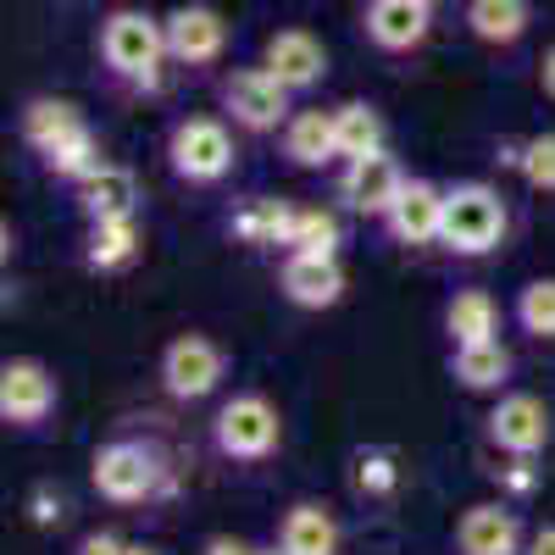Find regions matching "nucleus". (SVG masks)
Instances as JSON below:
<instances>
[{"label":"nucleus","instance_id":"nucleus-1","mask_svg":"<svg viewBox=\"0 0 555 555\" xmlns=\"http://www.w3.org/2000/svg\"><path fill=\"white\" fill-rule=\"evenodd\" d=\"M95 51H101V67L117 83H128V89H162V78L172 67L167 17H156L145 7H117V12L101 17Z\"/></svg>","mask_w":555,"mask_h":555},{"label":"nucleus","instance_id":"nucleus-2","mask_svg":"<svg viewBox=\"0 0 555 555\" xmlns=\"http://www.w3.org/2000/svg\"><path fill=\"white\" fill-rule=\"evenodd\" d=\"M505 234H512V206H505V195L494 190V183L483 178H461L444 190V234L439 245L450 256H494L505 245Z\"/></svg>","mask_w":555,"mask_h":555},{"label":"nucleus","instance_id":"nucleus-3","mask_svg":"<svg viewBox=\"0 0 555 555\" xmlns=\"http://www.w3.org/2000/svg\"><path fill=\"white\" fill-rule=\"evenodd\" d=\"M211 444L222 461H240V467H256V461H272L278 444H284V411H278L261 389H240L234 400H222L211 416Z\"/></svg>","mask_w":555,"mask_h":555},{"label":"nucleus","instance_id":"nucleus-4","mask_svg":"<svg viewBox=\"0 0 555 555\" xmlns=\"http://www.w3.org/2000/svg\"><path fill=\"white\" fill-rule=\"evenodd\" d=\"M240 162V145H234V122L228 117H183L172 122L167 133V167L178 183H190V190H211L234 172Z\"/></svg>","mask_w":555,"mask_h":555},{"label":"nucleus","instance_id":"nucleus-5","mask_svg":"<svg viewBox=\"0 0 555 555\" xmlns=\"http://www.w3.org/2000/svg\"><path fill=\"white\" fill-rule=\"evenodd\" d=\"M89 483L106 505H145L167 489V467L156 444L139 439H106L95 455H89Z\"/></svg>","mask_w":555,"mask_h":555},{"label":"nucleus","instance_id":"nucleus-6","mask_svg":"<svg viewBox=\"0 0 555 555\" xmlns=\"http://www.w3.org/2000/svg\"><path fill=\"white\" fill-rule=\"evenodd\" d=\"M217 106L222 117L245 128V133H278L289 117H295V89H284L261 62L256 67H234V73H222L217 83Z\"/></svg>","mask_w":555,"mask_h":555},{"label":"nucleus","instance_id":"nucleus-7","mask_svg":"<svg viewBox=\"0 0 555 555\" xmlns=\"http://www.w3.org/2000/svg\"><path fill=\"white\" fill-rule=\"evenodd\" d=\"M156 378H162V389H167L178 405L211 400V395L222 389V378H228V350H222L211 334L190 328V334L167 339V350H162V361H156Z\"/></svg>","mask_w":555,"mask_h":555},{"label":"nucleus","instance_id":"nucleus-8","mask_svg":"<svg viewBox=\"0 0 555 555\" xmlns=\"http://www.w3.org/2000/svg\"><path fill=\"white\" fill-rule=\"evenodd\" d=\"M56 400H62V384H56V373L39 356L0 361V423L7 428H17V434L44 428L51 411H56Z\"/></svg>","mask_w":555,"mask_h":555},{"label":"nucleus","instance_id":"nucleus-9","mask_svg":"<svg viewBox=\"0 0 555 555\" xmlns=\"http://www.w3.org/2000/svg\"><path fill=\"white\" fill-rule=\"evenodd\" d=\"M483 434H489V444L500 455H544L555 423H550V405L539 395L505 389V395H494V405L483 416Z\"/></svg>","mask_w":555,"mask_h":555},{"label":"nucleus","instance_id":"nucleus-10","mask_svg":"<svg viewBox=\"0 0 555 555\" xmlns=\"http://www.w3.org/2000/svg\"><path fill=\"white\" fill-rule=\"evenodd\" d=\"M167 51H172V67H183V73L217 67L222 51H228V23H222V12L206 7V0L172 7V12H167Z\"/></svg>","mask_w":555,"mask_h":555},{"label":"nucleus","instance_id":"nucleus-11","mask_svg":"<svg viewBox=\"0 0 555 555\" xmlns=\"http://www.w3.org/2000/svg\"><path fill=\"white\" fill-rule=\"evenodd\" d=\"M361 34L384 56L423 51L428 34H434V0H366L361 7Z\"/></svg>","mask_w":555,"mask_h":555},{"label":"nucleus","instance_id":"nucleus-12","mask_svg":"<svg viewBox=\"0 0 555 555\" xmlns=\"http://www.w3.org/2000/svg\"><path fill=\"white\" fill-rule=\"evenodd\" d=\"M450 550L455 555H522L528 533H522V517L505 500H473L450 528Z\"/></svg>","mask_w":555,"mask_h":555},{"label":"nucleus","instance_id":"nucleus-13","mask_svg":"<svg viewBox=\"0 0 555 555\" xmlns=\"http://www.w3.org/2000/svg\"><path fill=\"white\" fill-rule=\"evenodd\" d=\"M261 67L284 89H295V95H311V89L328 78L334 56H328V44H322L311 28H278L261 44Z\"/></svg>","mask_w":555,"mask_h":555},{"label":"nucleus","instance_id":"nucleus-14","mask_svg":"<svg viewBox=\"0 0 555 555\" xmlns=\"http://www.w3.org/2000/svg\"><path fill=\"white\" fill-rule=\"evenodd\" d=\"M350 289V278L339 267V256H311V250H284L278 267V295L300 311H334Z\"/></svg>","mask_w":555,"mask_h":555},{"label":"nucleus","instance_id":"nucleus-15","mask_svg":"<svg viewBox=\"0 0 555 555\" xmlns=\"http://www.w3.org/2000/svg\"><path fill=\"white\" fill-rule=\"evenodd\" d=\"M384 234L405 250H423V245H439L444 234V183L434 178H405L400 201L389 206L384 217Z\"/></svg>","mask_w":555,"mask_h":555},{"label":"nucleus","instance_id":"nucleus-16","mask_svg":"<svg viewBox=\"0 0 555 555\" xmlns=\"http://www.w3.org/2000/svg\"><path fill=\"white\" fill-rule=\"evenodd\" d=\"M400 190H405V167L389 156V151H378V156H356V162H345V172H339V201L350 206V211H361V217H389V206L400 201Z\"/></svg>","mask_w":555,"mask_h":555},{"label":"nucleus","instance_id":"nucleus-17","mask_svg":"<svg viewBox=\"0 0 555 555\" xmlns=\"http://www.w3.org/2000/svg\"><path fill=\"white\" fill-rule=\"evenodd\" d=\"M295 217H300V206H289L284 195H250L228 211V234L250 250H289Z\"/></svg>","mask_w":555,"mask_h":555},{"label":"nucleus","instance_id":"nucleus-18","mask_svg":"<svg viewBox=\"0 0 555 555\" xmlns=\"http://www.w3.org/2000/svg\"><path fill=\"white\" fill-rule=\"evenodd\" d=\"M272 544L284 555H339L345 528H339V517L322 500H295L289 512L278 517V539Z\"/></svg>","mask_w":555,"mask_h":555},{"label":"nucleus","instance_id":"nucleus-19","mask_svg":"<svg viewBox=\"0 0 555 555\" xmlns=\"http://www.w3.org/2000/svg\"><path fill=\"white\" fill-rule=\"evenodd\" d=\"M278 145H284V162L300 172H322L339 162V133H334V112H295L284 128H278Z\"/></svg>","mask_w":555,"mask_h":555},{"label":"nucleus","instance_id":"nucleus-20","mask_svg":"<svg viewBox=\"0 0 555 555\" xmlns=\"http://www.w3.org/2000/svg\"><path fill=\"white\" fill-rule=\"evenodd\" d=\"M83 128H89L83 112H78L73 101H62V95H34V101L17 112V133H23V145H28L34 156H51L56 145L78 139Z\"/></svg>","mask_w":555,"mask_h":555},{"label":"nucleus","instance_id":"nucleus-21","mask_svg":"<svg viewBox=\"0 0 555 555\" xmlns=\"http://www.w3.org/2000/svg\"><path fill=\"white\" fill-rule=\"evenodd\" d=\"M461 23H467V34L478 44H489V51H512V44H522L528 28H533V0H467Z\"/></svg>","mask_w":555,"mask_h":555},{"label":"nucleus","instance_id":"nucleus-22","mask_svg":"<svg viewBox=\"0 0 555 555\" xmlns=\"http://www.w3.org/2000/svg\"><path fill=\"white\" fill-rule=\"evenodd\" d=\"M512 373H517V361H512V350H505L500 339L450 345V378H455V389H467V395H505Z\"/></svg>","mask_w":555,"mask_h":555},{"label":"nucleus","instance_id":"nucleus-23","mask_svg":"<svg viewBox=\"0 0 555 555\" xmlns=\"http://www.w3.org/2000/svg\"><path fill=\"white\" fill-rule=\"evenodd\" d=\"M145 234H139V217H101L83 228V267L89 272H122L139 261Z\"/></svg>","mask_w":555,"mask_h":555},{"label":"nucleus","instance_id":"nucleus-24","mask_svg":"<svg viewBox=\"0 0 555 555\" xmlns=\"http://www.w3.org/2000/svg\"><path fill=\"white\" fill-rule=\"evenodd\" d=\"M78 211L83 222H101V217H139V178L117 162H106L95 178L78 183Z\"/></svg>","mask_w":555,"mask_h":555},{"label":"nucleus","instance_id":"nucleus-25","mask_svg":"<svg viewBox=\"0 0 555 555\" xmlns=\"http://www.w3.org/2000/svg\"><path fill=\"white\" fill-rule=\"evenodd\" d=\"M444 334L450 345H483L500 339V306L489 289H455L444 300Z\"/></svg>","mask_w":555,"mask_h":555},{"label":"nucleus","instance_id":"nucleus-26","mask_svg":"<svg viewBox=\"0 0 555 555\" xmlns=\"http://www.w3.org/2000/svg\"><path fill=\"white\" fill-rule=\"evenodd\" d=\"M334 133H339V162L378 156L389 145V122L373 101H339L334 106Z\"/></svg>","mask_w":555,"mask_h":555},{"label":"nucleus","instance_id":"nucleus-27","mask_svg":"<svg viewBox=\"0 0 555 555\" xmlns=\"http://www.w3.org/2000/svg\"><path fill=\"white\" fill-rule=\"evenodd\" d=\"M350 483H356L361 500H395V489H400V455L384 450V444L356 450L350 455Z\"/></svg>","mask_w":555,"mask_h":555},{"label":"nucleus","instance_id":"nucleus-28","mask_svg":"<svg viewBox=\"0 0 555 555\" xmlns=\"http://www.w3.org/2000/svg\"><path fill=\"white\" fill-rule=\"evenodd\" d=\"M39 162H44V172H51V178H62V183H73V190H78L83 178H95L106 167V151H101L95 128H83L78 139H67V145H56L51 156H39Z\"/></svg>","mask_w":555,"mask_h":555},{"label":"nucleus","instance_id":"nucleus-29","mask_svg":"<svg viewBox=\"0 0 555 555\" xmlns=\"http://www.w3.org/2000/svg\"><path fill=\"white\" fill-rule=\"evenodd\" d=\"M517 328L539 345H555V278H528V284L517 289Z\"/></svg>","mask_w":555,"mask_h":555},{"label":"nucleus","instance_id":"nucleus-30","mask_svg":"<svg viewBox=\"0 0 555 555\" xmlns=\"http://www.w3.org/2000/svg\"><path fill=\"white\" fill-rule=\"evenodd\" d=\"M339 245H345V228H339V217H334L328 206H300L289 250H311V256H339Z\"/></svg>","mask_w":555,"mask_h":555},{"label":"nucleus","instance_id":"nucleus-31","mask_svg":"<svg viewBox=\"0 0 555 555\" xmlns=\"http://www.w3.org/2000/svg\"><path fill=\"white\" fill-rule=\"evenodd\" d=\"M512 167L522 172L528 190L555 195V128H550V133H528L522 145H517V162H512Z\"/></svg>","mask_w":555,"mask_h":555},{"label":"nucleus","instance_id":"nucleus-32","mask_svg":"<svg viewBox=\"0 0 555 555\" xmlns=\"http://www.w3.org/2000/svg\"><path fill=\"white\" fill-rule=\"evenodd\" d=\"M62 517H67V500H62L51 483H39V489L28 494V522H34V528H56Z\"/></svg>","mask_w":555,"mask_h":555},{"label":"nucleus","instance_id":"nucleus-33","mask_svg":"<svg viewBox=\"0 0 555 555\" xmlns=\"http://www.w3.org/2000/svg\"><path fill=\"white\" fill-rule=\"evenodd\" d=\"M539 455H512V467H500V489L505 494H517V500H528L533 489H539V467H533Z\"/></svg>","mask_w":555,"mask_h":555},{"label":"nucleus","instance_id":"nucleus-34","mask_svg":"<svg viewBox=\"0 0 555 555\" xmlns=\"http://www.w3.org/2000/svg\"><path fill=\"white\" fill-rule=\"evenodd\" d=\"M201 555H261L250 539H240V533H211L206 544H201Z\"/></svg>","mask_w":555,"mask_h":555},{"label":"nucleus","instance_id":"nucleus-35","mask_svg":"<svg viewBox=\"0 0 555 555\" xmlns=\"http://www.w3.org/2000/svg\"><path fill=\"white\" fill-rule=\"evenodd\" d=\"M73 555H128V544H122L117 533H83Z\"/></svg>","mask_w":555,"mask_h":555},{"label":"nucleus","instance_id":"nucleus-36","mask_svg":"<svg viewBox=\"0 0 555 555\" xmlns=\"http://www.w3.org/2000/svg\"><path fill=\"white\" fill-rule=\"evenodd\" d=\"M522 555H555V522L533 528V533H528V550H522Z\"/></svg>","mask_w":555,"mask_h":555},{"label":"nucleus","instance_id":"nucleus-37","mask_svg":"<svg viewBox=\"0 0 555 555\" xmlns=\"http://www.w3.org/2000/svg\"><path fill=\"white\" fill-rule=\"evenodd\" d=\"M539 89L555 101V44H544V56H539Z\"/></svg>","mask_w":555,"mask_h":555},{"label":"nucleus","instance_id":"nucleus-38","mask_svg":"<svg viewBox=\"0 0 555 555\" xmlns=\"http://www.w3.org/2000/svg\"><path fill=\"white\" fill-rule=\"evenodd\" d=\"M128 555H162L156 544H128Z\"/></svg>","mask_w":555,"mask_h":555},{"label":"nucleus","instance_id":"nucleus-39","mask_svg":"<svg viewBox=\"0 0 555 555\" xmlns=\"http://www.w3.org/2000/svg\"><path fill=\"white\" fill-rule=\"evenodd\" d=\"M261 555H284V550H278V544H272V550H261Z\"/></svg>","mask_w":555,"mask_h":555},{"label":"nucleus","instance_id":"nucleus-40","mask_svg":"<svg viewBox=\"0 0 555 555\" xmlns=\"http://www.w3.org/2000/svg\"><path fill=\"white\" fill-rule=\"evenodd\" d=\"M434 7H439V0H434Z\"/></svg>","mask_w":555,"mask_h":555}]
</instances>
